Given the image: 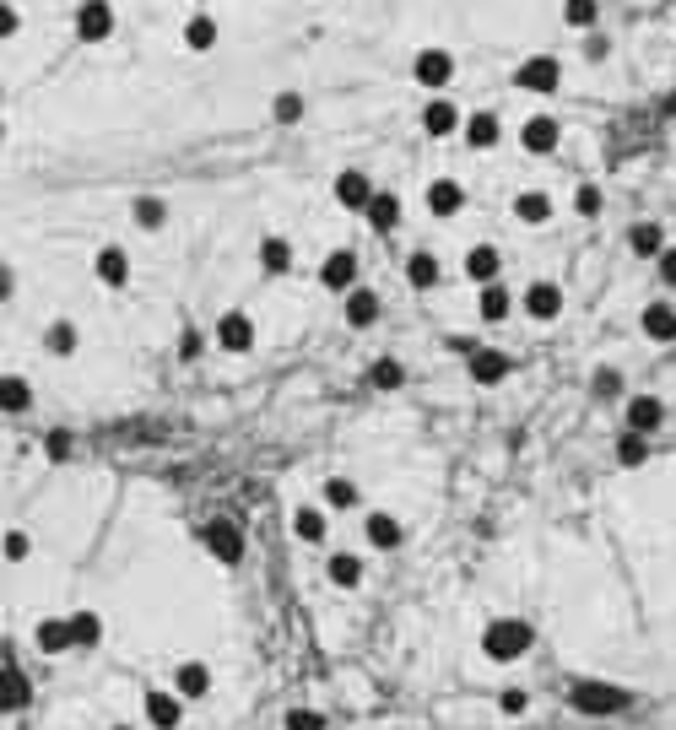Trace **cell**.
Masks as SVG:
<instances>
[{
  "label": "cell",
  "instance_id": "1",
  "mask_svg": "<svg viewBox=\"0 0 676 730\" xmlns=\"http://www.w3.org/2000/svg\"><path fill=\"white\" fill-rule=\"evenodd\" d=\"M530 649V628L520 617H498V622H487V633H482V655L487 660H520Z\"/></svg>",
  "mask_w": 676,
  "mask_h": 730
},
{
  "label": "cell",
  "instance_id": "2",
  "mask_svg": "<svg viewBox=\"0 0 676 730\" xmlns=\"http://www.w3.org/2000/svg\"><path fill=\"white\" fill-rule=\"evenodd\" d=\"M514 87L520 92H536V98H552V92L563 87V65L558 55H530L514 65Z\"/></svg>",
  "mask_w": 676,
  "mask_h": 730
},
{
  "label": "cell",
  "instance_id": "3",
  "mask_svg": "<svg viewBox=\"0 0 676 730\" xmlns=\"http://www.w3.org/2000/svg\"><path fill=\"white\" fill-rule=\"evenodd\" d=\"M574 709H585V714H622L633 703V693H622V687L612 682H574Z\"/></svg>",
  "mask_w": 676,
  "mask_h": 730
},
{
  "label": "cell",
  "instance_id": "4",
  "mask_svg": "<svg viewBox=\"0 0 676 730\" xmlns=\"http://www.w3.org/2000/svg\"><path fill=\"white\" fill-rule=\"evenodd\" d=\"M412 76H417V87H428V92H439L455 82V55L439 44H428V49H417V60H412Z\"/></svg>",
  "mask_w": 676,
  "mask_h": 730
},
{
  "label": "cell",
  "instance_id": "5",
  "mask_svg": "<svg viewBox=\"0 0 676 730\" xmlns=\"http://www.w3.org/2000/svg\"><path fill=\"white\" fill-rule=\"evenodd\" d=\"M76 38H82V44L114 38V0H82V11H76Z\"/></svg>",
  "mask_w": 676,
  "mask_h": 730
},
{
  "label": "cell",
  "instance_id": "6",
  "mask_svg": "<svg viewBox=\"0 0 676 730\" xmlns=\"http://www.w3.org/2000/svg\"><path fill=\"white\" fill-rule=\"evenodd\" d=\"M201 547L217 557V563H238V557H244V530H238L233 520H211L201 530Z\"/></svg>",
  "mask_w": 676,
  "mask_h": 730
},
{
  "label": "cell",
  "instance_id": "7",
  "mask_svg": "<svg viewBox=\"0 0 676 730\" xmlns=\"http://www.w3.org/2000/svg\"><path fill=\"white\" fill-rule=\"evenodd\" d=\"M217 347L233 352V357H244L249 347H255V320H249L244 309H228V314L217 320Z\"/></svg>",
  "mask_w": 676,
  "mask_h": 730
},
{
  "label": "cell",
  "instance_id": "8",
  "mask_svg": "<svg viewBox=\"0 0 676 730\" xmlns=\"http://www.w3.org/2000/svg\"><path fill=\"white\" fill-rule=\"evenodd\" d=\"M558 141H563V125L552 114H530L525 119V130H520V146L530 157H547V152H558Z\"/></svg>",
  "mask_w": 676,
  "mask_h": 730
},
{
  "label": "cell",
  "instance_id": "9",
  "mask_svg": "<svg viewBox=\"0 0 676 730\" xmlns=\"http://www.w3.org/2000/svg\"><path fill=\"white\" fill-rule=\"evenodd\" d=\"M520 303H525V314H530L536 325H552V320L563 314V287H552V282H530Z\"/></svg>",
  "mask_w": 676,
  "mask_h": 730
},
{
  "label": "cell",
  "instance_id": "10",
  "mask_svg": "<svg viewBox=\"0 0 676 730\" xmlns=\"http://www.w3.org/2000/svg\"><path fill=\"white\" fill-rule=\"evenodd\" d=\"M466 368H471V379L476 384H503V379H509V357H503L498 347H482V341H476V347L466 352Z\"/></svg>",
  "mask_w": 676,
  "mask_h": 730
},
{
  "label": "cell",
  "instance_id": "11",
  "mask_svg": "<svg viewBox=\"0 0 676 730\" xmlns=\"http://www.w3.org/2000/svg\"><path fill=\"white\" fill-rule=\"evenodd\" d=\"M33 703V682L22 666H0V714H22Z\"/></svg>",
  "mask_w": 676,
  "mask_h": 730
},
{
  "label": "cell",
  "instance_id": "12",
  "mask_svg": "<svg viewBox=\"0 0 676 730\" xmlns=\"http://www.w3.org/2000/svg\"><path fill=\"white\" fill-rule=\"evenodd\" d=\"M92 276H98L103 287H130V255L119 244H103L98 255H92Z\"/></svg>",
  "mask_w": 676,
  "mask_h": 730
},
{
  "label": "cell",
  "instance_id": "13",
  "mask_svg": "<svg viewBox=\"0 0 676 730\" xmlns=\"http://www.w3.org/2000/svg\"><path fill=\"white\" fill-rule=\"evenodd\" d=\"M660 422H666V401L660 395H633L628 401V433H660Z\"/></svg>",
  "mask_w": 676,
  "mask_h": 730
},
{
  "label": "cell",
  "instance_id": "14",
  "mask_svg": "<svg viewBox=\"0 0 676 730\" xmlns=\"http://www.w3.org/2000/svg\"><path fill=\"white\" fill-rule=\"evenodd\" d=\"M179 720H184V698L174 693V687H168V693H147V725L152 730H179Z\"/></svg>",
  "mask_w": 676,
  "mask_h": 730
},
{
  "label": "cell",
  "instance_id": "15",
  "mask_svg": "<svg viewBox=\"0 0 676 730\" xmlns=\"http://www.w3.org/2000/svg\"><path fill=\"white\" fill-rule=\"evenodd\" d=\"M368 201H374V179H368L363 168H347V174H336V206L363 211Z\"/></svg>",
  "mask_w": 676,
  "mask_h": 730
},
{
  "label": "cell",
  "instance_id": "16",
  "mask_svg": "<svg viewBox=\"0 0 676 730\" xmlns=\"http://www.w3.org/2000/svg\"><path fill=\"white\" fill-rule=\"evenodd\" d=\"M476 314H482L487 325H498V320H509V314H514V292L503 287V276H498V282H482V292H476Z\"/></svg>",
  "mask_w": 676,
  "mask_h": 730
},
{
  "label": "cell",
  "instance_id": "17",
  "mask_svg": "<svg viewBox=\"0 0 676 730\" xmlns=\"http://www.w3.org/2000/svg\"><path fill=\"white\" fill-rule=\"evenodd\" d=\"M363 217H368V228H374V233H395V228H401V195H395V190H374V201L363 206Z\"/></svg>",
  "mask_w": 676,
  "mask_h": 730
},
{
  "label": "cell",
  "instance_id": "18",
  "mask_svg": "<svg viewBox=\"0 0 676 730\" xmlns=\"http://www.w3.org/2000/svg\"><path fill=\"white\" fill-rule=\"evenodd\" d=\"M363 536H368V547H374V552H395V547H401V541H406V530H401V520H395V514H368V520H363Z\"/></svg>",
  "mask_w": 676,
  "mask_h": 730
},
{
  "label": "cell",
  "instance_id": "19",
  "mask_svg": "<svg viewBox=\"0 0 676 730\" xmlns=\"http://www.w3.org/2000/svg\"><path fill=\"white\" fill-rule=\"evenodd\" d=\"M320 287H330V292L357 287V255H352V249H336V255H325V265H320Z\"/></svg>",
  "mask_w": 676,
  "mask_h": 730
},
{
  "label": "cell",
  "instance_id": "20",
  "mask_svg": "<svg viewBox=\"0 0 676 730\" xmlns=\"http://www.w3.org/2000/svg\"><path fill=\"white\" fill-rule=\"evenodd\" d=\"M174 693L184 703H201L211 693V666H201V660H184V666L174 671Z\"/></svg>",
  "mask_w": 676,
  "mask_h": 730
},
{
  "label": "cell",
  "instance_id": "21",
  "mask_svg": "<svg viewBox=\"0 0 676 730\" xmlns=\"http://www.w3.org/2000/svg\"><path fill=\"white\" fill-rule=\"evenodd\" d=\"M460 206H466V184L460 179H433L428 184V211L433 217H460Z\"/></svg>",
  "mask_w": 676,
  "mask_h": 730
},
{
  "label": "cell",
  "instance_id": "22",
  "mask_svg": "<svg viewBox=\"0 0 676 730\" xmlns=\"http://www.w3.org/2000/svg\"><path fill=\"white\" fill-rule=\"evenodd\" d=\"M417 125L428 130L433 141H444V136H455V130H460V109H455V103H449V98H433L428 109H422V119H417Z\"/></svg>",
  "mask_w": 676,
  "mask_h": 730
},
{
  "label": "cell",
  "instance_id": "23",
  "mask_svg": "<svg viewBox=\"0 0 676 730\" xmlns=\"http://www.w3.org/2000/svg\"><path fill=\"white\" fill-rule=\"evenodd\" d=\"M460 136H466V146H476V152H487V146H498L503 125H498V114L476 109L471 119H460Z\"/></svg>",
  "mask_w": 676,
  "mask_h": 730
},
{
  "label": "cell",
  "instance_id": "24",
  "mask_svg": "<svg viewBox=\"0 0 676 730\" xmlns=\"http://www.w3.org/2000/svg\"><path fill=\"white\" fill-rule=\"evenodd\" d=\"M466 276H471L476 287H482V282H498V276H503V255H498L493 244H471V249H466Z\"/></svg>",
  "mask_w": 676,
  "mask_h": 730
},
{
  "label": "cell",
  "instance_id": "25",
  "mask_svg": "<svg viewBox=\"0 0 676 730\" xmlns=\"http://www.w3.org/2000/svg\"><path fill=\"white\" fill-rule=\"evenodd\" d=\"M514 217H520L525 228H547L552 222V195L547 190H520L514 195Z\"/></svg>",
  "mask_w": 676,
  "mask_h": 730
},
{
  "label": "cell",
  "instance_id": "26",
  "mask_svg": "<svg viewBox=\"0 0 676 730\" xmlns=\"http://www.w3.org/2000/svg\"><path fill=\"white\" fill-rule=\"evenodd\" d=\"M639 325L649 341H676V303H644Z\"/></svg>",
  "mask_w": 676,
  "mask_h": 730
},
{
  "label": "cell",
  "instance_id": "27",
  "mask_svg": "<svg viewBox=\"0 0 676 730\" xmlns=\"http://www.w3.org/2000/svg\"><path fill=\"white\" fill-rule=\"evenodd\" d=\"M33 644L44 649V655H71V622H65V617H44L33 628Z\"/></svg>",
  "mask_w": 676,
  "mask_h": 730
},
{
  "label": "cell",
  "instance_id": "28",
  "mask_svg": "<svg viewBox=\"0 0 676 730\" xmlns=\"http://www.w3.org/2000/svg\"><path fill=\"white\" fill-rule=\"evenodd\" d=\"M65 622H71V649H98V644H103V617H98V612L76 606V612L65 617Z\"/></svg>",
  "mask_w": 676,
  "mask_h": 730
},
{
  "label": "cell",
  "instance_id": "29",
  "mask_svg": "<svg viewBox=\"0 0 676 730\" xmlns=\"http://www.w3.org/2000/svg\"><path fill=\"white\" fill-rule=\"evenodd\" d=\"M439 255H428V249H417V255H406V287H417V292H433L439 287Z\"/></svg>",
  "mask_w": 676,
  "mask_h": 730
},
{
  "label": "cell",
  "instance_id": "30",
  "mask_svg": "<svg viewBox=\"0 0 676 730\" xmlns=\"http://www.w3.org/2000/svg\"><path fill=\"white\" fill-rule=\"evenodd\" d=\"M374 320H379V292L347 287V325H352V330H368Z\"/></svg>",
  "mask_w": 676,
  "mask_h": 730
},
{
  "label": "cell",
  "instance_id": "31",
  "mask_svg": "<svg viewBox=\"0 0 676 730\" xmlns=\"http://www.w3.org/2000/svg\"><path fill=\"white\" fill-rule=\"evenodd\" d=\"M28 406H33V384L22 374H0V411H6V417H22Z\"/></svg>",
  "mask_w": 676,
  "mask_h": 730
},
{
  "label": "cell",
  "instance_id": "32",
  "mask_svg": "<svg viewBox=\"0 0 676 730\" xmlns=\"http://www.w3.org/2000/svg\"><path fill=\"white\" fill-rule=\"evenodd\" d=\"M217 38H222L217 17H190V22H184V49H190V55H211Z\"/></svg>",
  "mask_w": 676,
  "mask_h": 730
},
{
  "label": "cell",
  "instance_id": "33",
  "mask_svg": "<svg viewBox=\"0 0 676 730\" xmlns=\"http://www.w3.org/2000/svg\"><path fill=\"white\" fill-rule=\"evenodd\" d=\"M260 271L265 276H287L293 271V244H287V238H260Z\"/></svg>",
  "mask_w": 676,
  "mask_h": 730
},
{
  "label": "cell",
  "instance_id": "34",
  "mask_svg": "<svg viewBox=\"0 0 676 730\" xmlns=\"http://www.w3.org/2000/svg\"><path fill=\"white\" fill-rule=\"evenodd\" d=\"M628 249L639 260H655L660 249H666V233H660V222H633L628 228Z\"/></svg>",
  "mask_w": 676,
  "mask_h": 730
},
{
  "label": "cell",
  "instance_id": "35",
  "mask_svg": "<svg viewBox=\"0 0 676 730\" xmlns=\"http://www.w3.org/2000/svg\"><path fill=\"white\" fill-rule=\"evenodd\" d=\"M330 584H336V590H357V584H363V563H357L352 552H336L330 557Z\"/></svg>",
  "mask_w": 676,
  "mask_h": 730
},
{
  "label": "cell",
  "instance_id": "36",
  "mask_svg": "<svg viewBox=\"0 0 676 730\" xmlns=\"http://www.w3.org/2000/svg\"><path fill=\"white\" fill-rule=\"evenodd\" d=\"M130 222H136V228H147V233H157V228L168 222V206L152 201V195H141V201L130 206Z\"/></svg>",
  "mask_w": 676,
  "mask_h": 730
},
{
  "label": "cell",
  "instance_id": "37",
  "mask_svg": "<svg viewBox=\"0 0 676 730\" xmlns=\"http://www.w3.org/2000/svg\"><path fill=\"white\" fill-rule=\"evenodd\" d=\"M293 530H298V541H309V547H320V541H325V514L320 509H298L293 514Z\"/></svg>",
  "mask_w": 676,
  "mask_h": 730
},
{
  "label": "cell",
  "instance_id": "38",
  "mask_svg": "<svg viewBox=\"0 0 676 730\" xmlns=\"http://www.w3.org/2000/svg\"><path fill=\"white\" fill-rule=\"evenodd\" d=\"M76 341H82V336H76V325H71V320H55V325L44 330V347L55 352V357H71V352H76Z\"/></svg>",
  "mask_w": 676,
  "mask_h": 730
},
{
  "label": "cell",
  "instance_id": "39",
  "mask_svg": "<svg viewBox=\"0 0 676 730\" xmlns=\"http://www.w3.org/2000/svg\"><path fill=\"white\" fill-rule=\"evenodd\" d=\"M368 384H374V390H401V384H406V368L395 363V357H379V363L368 368Z\"/></svg>",
  "mask_w": 676,
  "mask_h": 730
},
{
  "label": "cell",
  "instance_id": "40",
  "mask_svg": "<svg viewBox=\"0 0 676 730\" xmlns=\"http://www.w3.org/2000/svg\"><path fill=\"white\" fill-rule=\"evenodd\" d=\"M644 460H649V438L644 433H622L617 438V466H644Z\"/></svg>",
  "mask_w": 676,
  "mask_h": 730
},
{
  "label": "cell",
  "instance_id": "41",
  "mask_svg": "<svg viewBox=\"0 0 676 730\" xmlns=\"http://www.w3.org/2000/svg\"><path fill=\"white\" fill-rule=\"evenodd\" d=\"M320 498H325V509H352V503H357V487L347 482V476H325Z\"/></svg>",
  "mask_w": 676,
  "mask_h": 730
},
{
  "label": "cell",
  "instance_id": "42",
  "mask_svg": "<svg viewBox=\"0 0 676 730\" xmlns=\"http://www.w3.org/2000/svg\"><path fill=\"white\" fill-rule=\"evenodd\" d=\"M595 17H601V6H595V0H563V22H568V28L590 33Z\"/></svg>",
  "mask_w": 676,
  "mask_h": 730
},
{
  "label": "cell",
  "instance_id": "43",
  "mask_svg": "<svg viewBox=\"0 0 676 730\" xmlns=\"http://www.w3.org/2000/svg\"><path fill=\"white\" fill-rule=\"evenodd\" d=\"M282 730H325V714L320 709H287Z\"/></svg>",
  "mask_w": 676,
  "mask_h": 730
},
{
  "label": "cell",
  "instance_id": "44",
  "mask_svg": "<svg viewBox=\"0 0 676 730\" xmlns=\"http://www.w3.org/2000/svg\"><path fill=\"white\" fill-rule=\"evenodd\" d=\"M271 114L282 119V125H298V119H303V98H298V92H276Z\"/></svg>",
  "mask_w": 676,
  "mask_h": 730
},
{
  "label": "cell",
  "instance_id": "45",
  "mask_svg": "<svg viewBox=\"0 0 676 730\" xmlns=\"http://www.w3.org/2000/svg\"><path fill=\"white\" fill-rule=\"evenodd\" d=\"M0 552H6L11 563H22V557L33 552V536H28V530H6V536H0Z\"/></svg>",
  "mask_w": 676,
  "mask_h": 730
},
{
  "label": "cell",
  "instance_id": "46",
  "mask_svg": "<svg viewBox=\"0 0 676 730\" xmlns=\"http://www.w3.org/2000/svg\"><path fill=\"white\" fill-rule=\"evenodd\" d=\"M574 206H579V217H601L606 195L595 190V184H579V190H574Z\"/></svg>",
  "mask_w": 676,
  "mask_h": 730
},
{
  "label": "cell",
  "instance_id": "47",
  "mask_svg": "<svg viewBox=\"0 0 676 730\" xmlns=\"http://www.w3.org/2000/svg\"><path fill=\"white\" fill-rule=\"evenodd\" d=\"M595 395H606V401H612V395H622V374H617V368H595Z\"/></svg>",
  "mask_w": 676,
  "mask_h": 730
},
{
  "label": "cell",
  "instance_id": "48",
  "mask_svg": "<svg viewBox=\"0 0 676 730\" xmlns=\"http://www.w3.org/2000/svg\"><path fill=\"white\" fill-rule=\"evenodd\" d=\"M498 709H503V714H525V709H530L525 687H503V693H498Z\"/></svg>",
  "mask_w": 676,
  "mask_h": 730
},
{
  "label": "cell",
  "instance_id": "49",
  "mask_svg": "<svg viewBox=\"0 0 676 730\" xmlns=\"http://www.w3.org/2000/svg\"><path fill=\"white\" fill-rule=\"evenodd\" d=\"M44 455H49V460H71V433L55 428V433L44 438Z\"/></svg>",
  "mask_w": 676,
  "mask_h": 730
},
{
  "label": "cell",
  "instance_id": "50",
  "mask_svg": "<svg viewBox=\"0 0 676 730\" xmlns=\"http://www.w3.org/2000/svg\"><path fill=\"white\" fill-rule=\"evenodd\" d=\"M17 28H22L17 6H11V0H0V44H6V38H17Z\"/></svg>",
  "mask_w": 676,
  "mask_h": 730
},
{
  "label": "cell",
  "instance_id": "51",
  "mask_svg": "<svg viewBox=\"0 0 676 730\" xmlns=\"http://www.w3.org/2000/svg\"><path fill=\"white\" fill-rule=\"evenodd\" d=\"M655 271H660V282H666V287H676V249H660Z\"/></svg>",
  "mask_w": 676,
  "mask_h": 730
},
{
  "label": "cell",
  "instance_id": "52",
  "mask_svg": "<svg viewBox=\"0 0 676 730\" xmlns=\"http://www.w3.org/2000/svg\"><path fill=\"white\" fill-rule=\"evenodd\" d=\"M179 357H184V363L201 357V336H195V330H184V336H179Z\"/></svg>",
  "mask_w": 676,
  "mask_h": 730
},
{
  "label": "cell",
  "instance_id": "53",
  "mask_svg": "<svg viewBox=\"0 0 676 730\" xmlns=\"http://www.w3.org/2000/svg\"><path fill=\"white\" fill-rule=\"evenodd\" d=\"M606 55H612V44H606L601 33H590L585 38V60H606Z\"/></svg>",
  "mask_w": 676,
  "mask_h": 730
},
{
  "label": "cell",
  "instance_id": "54",
  "mask_svg": "<svg viewBox=\"0 0 676 730\" xmlns=\"http://www.w3.org/2000/svg\"><path fill=\"white\" fill-rule=\"evenodd\" d=\"M17 292V276H11V265H0V298H11Z\"/></svg>",
  "mask_w": 676,
  "mask_h": 730
},
{
  "label": "cell",
  "instance_id": "55",
  "mask_svg": "<svg viewBox=\"0 0 676 730\" xmlns=\"http://www.w3.org/2000/svg\"><path fill=\"white\" fill-rule=\"evenodd\" d=\"M0 666H17V644L11 639H0Z\"/></svg>",
  "mask_w": 676,
  "mask_h": 730
},
{
  "label": "cell",
  "instance_id": "56",
  "mask_svg": "<svg viewBox=\"0 0 676 730\" xmlns=\"http://www.w3.org/2000/svg\"><path fill=\"white\" fill-rule=\"evenodd\" d=\"M660 114H666V119H676V92H666V98H660Z\"/></svg>",
  "mask_w": 676,
  "mask_h": 730
},
{
  "label": "cell",
  "instance_id": "57",
  "mask_svg": "<svg viewBox=\"0 0 676 730\" xmlns=\"http://www.w3.org/2000/svg\"><path fill=\"white\" fill-rule=\"evenodd\" d=\"M0 141H6V119H0Z\"/></svg>",
  "mask_w": 676,
  "mask_h": 730
},
{
  "label": "cell",
  "instance_id": "58",
  "mask_svg": "<svg viewBox=\"0 0 676 730\" xmlns=\"http://www.w3.org/2000/svg\"><path fill=\"white\" fill-rule=\"evenodd\" d=\"M114 730H130V725H114Z\"/></svg>",
  "mask_w": 676,
  "mask_h": 730
}]
</instances>
